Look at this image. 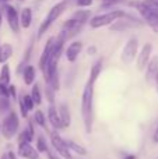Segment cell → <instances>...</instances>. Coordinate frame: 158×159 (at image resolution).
I'll return each mask as SVG.
<instances>
[{
    "label": "cell",
    "mask_w": 158,
    "mask_h": 159,
    "mask_svg": "<svg viewBox=\"0 0 158 159\" xmlns=\"http://www.w3.org/2000/svg\"><path fill=\"white\" fill-rule=\"evenodd\" d=\"M123 3H128V0H101V8H104V10H112L118 4H123Z\"/></svg>",
    "instance_id": "f546056e"
},
{
    "label": "cell",
    "mask_w": 158,
    "mask_h": 159,
    "mask_svg": "<svg viewBox=\"0 0 158 159\" xmlns=\"http://www.w3.org/2000/svg\"><path fill=\"white\" fill-rule=\"evenodd\" d=\"M16 2H18V3H22V2H25V0H16Z\"/></svg>",
    "instance_id": "f6af8a7d"
},
{
    "label": "cell",
    "mask_w": 158,
    "mask_h": 159,
    "mask_svg": "<svg viewBox=\"0 0 158 159\" xmlns=\"http://www.w3.org/2000/svg\"><path fill=\"white\" fill-rule=\"evenodd\" d=\"M144 2V4L147 6V8L151 11V13H154L156 16H158V2L157 0H143Z\"/></svg>",
    "instance_id": "d6a6232c"
},
{
    "label": "cell",
    "mask_w": 158,
    "mask_h": 159,
    "mask_svg": "<svg viewBox=\"0 0 158 159\" xmlns=\"http://www.w3.org/2000/svg\"><path fill=\"white\" fill-rule=\"evenodd\" d=\"M140 49V43H139V38L137 36H130V38L126 41L125 46L122 48V52H120V60L125 64H130L136 60V56L139 53Z\"/></svg>",
    "instance_id": "52a82bcc"
},
{
    "label": "cell",
    "mask_w": 158,
    "mask_h": 159,
    "mask_svg": "<svg viewBox=\"0 0 158 159\" xmlns=\"http://www.w3.org/2000/svg\"><path fill=\"white\" fill-rule=\"evenodd\" d=\"M83 49H84V45L81 41H72L69 45H66L63 55L66 56V60L69 63H76L78 56L83 52Z\"/></svg>",
    "instance_id": "8fae6325"
},
{
    "label": "cell",
    "mask_w": 158,
    "mask_h": 159,
    "mask_svg": "<svg viewBox=\"0 0 158 159\" xmlns=\"http://www.w3.org/2000/svg\"><path fill=\"white\" fill-rule=\"evenodd\" d=\"M17 103H18V109H20V116H21L22 119H28L30 117V112L27 110V107H25V105H24V102H22V99L20 98H17Z\"/></svg>",
    "instance_id": "1f68e13d"
},
{
    "label": "cell",
    "mask_w": 158,
    "mask_h": 159,
    "mask_svg": "<svg viewBox=\"0 0 158 159\" xmlns=\"http://www.w3.org/2000/svg\"><path fill=\"white\" fill-rule=\"evenodd\" d=\"M18 144L21 143H30L32 144L35 141V127H34V121L32 120H28L27 127H25L22 131L18 133V138H17Z\"/></svg>",
    "instance_id": "e0dca14e"
},
{
    "label": "cell",
    "mask_w": 158,
    "mask_h": 159,
    "mask_svg": "<svg viewBox=\"0 0 158 159\" xmlns=\"http://www.w3.org/2000/svg\"><path fill=\"white\" fill-rule=\"evenodd\" d=\"M123 159H137V155H134V154H126L125 157H123Z\"/></svg>",
    "instance_id": "60d3db41"
},
{
    "label": "cell",
    "mask_w": 158,
    "mask_h": 159,
    "mask_svg": "<svg viewBox=\"0 0 158 159\" xmlns=\"http://www.w3.org/2000/svg\"><path fill=\"white\" fill-rule=\"evenodd\" d=\"M64 2H67V3H70V2H72V0H64Z\"/></svg>",
    "instance_id": "bcb514c9"
},
{
    "label": "cell",
    "mask_w": 158,
    "mask_h": 159,
    "mask_svg": "<svg viewBox=\"0 0 158 159\" xmlns=\"http://www.w3.org/2000/svg\"><path fill=\"white\" fill-rule=\"evenodd\" d=\"M81 117H83L84 130L87 134L92 131L94 126V85L87 82L81 93Z\"/></svg>",
    "instance_id": "6da1fadb"
},
{
    "label": "cell",
    "mask_w": 158,
    "mask_h": 159,
    "mask_svg": "<svg viewBox=\"0 0 158 159\" xmlns=\"http://www.w3.org/2000/svg\"><path fill=\"white\" fill-rule=\"evenodd\" d=\"M0 129H2V124H0Z\"/></svg>",
    "instance_id": "7dc6e473"
},
{
    "label": "cell",
    "mask_w": 158,
    "mask_h": 159,
    "mask_svg": "<svg viewBox=\"0 0 158 159\" xmlns=\"http://www.w3.org/2000/svg\"><path fill=\"white\" fill-rule=\"evenodd\" d=\"M83 28H84V24L76 21L74 18H72V17H70V18H67L66 21L62 24L60 31H59L58 35L62 36V38H63L66 42H69L70 39H73L74 36H77L78 34L83 31Z\"/></svg>",
    "instance_id": "9c48e42d"
},
{
    "label": "cell",
    "mask_w": 158,
    "mask_h": 159,
    "mask_svg": "<svg viewBox=\"0 0 158 159\" xmlns=\"http://www.w3.org/2000/svg\"><path fill=\"white\" fill-rule=\"evenodd\" d=\"M31 120L34 121V124H36V126H39L41 129L46 130L48 131V120H46V113L44 112V110L41 109H36L35 112H34L32 115V119Z\"/></svg>",
    "instance_id": "603a6c76"
},
{
    "label": "cell",
    "mask_w": 158,
    "mask_h": 159,
    "mask_svg": "<svg viewBox=\"0 0 158 159\" xmlns=\"http://www.w3.org/2000/svg\"><path fill=\"white\" fill-rule=\"evenodd\" d=\"M74 4L77 8H90L94 4V0H74Z\"/></svg>",
    "instance_id": "836d02e7"
},
{
    "label": "cell",
    "mask_w": 158,
    "mask_h": 159,
    "mask_svg": "<svg viewBox=\"0 0 158 159\" xmlns=\"http://www.w3.org/2000/svg\"><path fill=\"white\" fill-rule=\"evenodd\" d=\"M14 55V48L11 43L8 42H3L0 43V64H4V63H8L11 57Z\"/></svg>",
    "instance_id": "44dd1931"
},
{
    "label": "cell",
    "mask_w": 158,
    "mask_h": 159,
    "mask_svg": "<svg viewBox=\"0 0 158 159\" xmlns=\"http://www.w3.org/2000/svg\"><path fill=\"white\" fill-rule=\"evenodd\" d=\"M18 20H20V27L21 30H30L31 25L34 22V10L30 6L20 8L18 11Z\"/></svg>",
    "instance_id": "5bb4252c"
},
{
    "label": "cell",
    "mask_w": 158,
    "mask_h": 159,
    "mask_svg": "<svg viewBox=\"0 0 158 159\" xmlns=\"http://www.w3.org/2000/svg\"><path fill=\"white\" fill-rule=\"evenodd\" d=\"M98 53V48L95 46V45H90L88 48H87V55L88 56H95Z\"/></svg>",
    "instance_id": "d590c367"
},
{
    "label": "cell",
    "mask_w": 158,
    "mask_h": 159,
    "mask_svg": "<svg viewBox=\"0 0 158 159\" xmlns=\"http://www.w3.org/2000/svg\"><path fill=\"white\" fill-rule=\"evenodd\" d=\"M153 143L158 144V124H157L156 130H154V133H153Z\"/></svg>",
    "instance_id": "ab89813d"
},
{
    "label": "cell",
    "mask_w": 158,
    "mask_h": 159,
    "mask_svg": "<svg viewBox=\"0 0 158 159\" xmlns=\"http://www.w3.org/2000/svg\"><path fill=\"white\" fill-rule=\"evenodd\" d=\"M102 69H104V59H98L92 63L91 69H90V74H88V81L90 84L94 85L97 82V80L100 78L101 73H102Z\"/></svg>",
    "instance_id": "ffe728a7"
},
{
    "label": "cell",
    "mask_w": 158,
    "mask_h": 159,
    "mask_svg": "<svg viewBox=\"0 0 158 159\" xmlns=\"http://www.w3.org/2000/svg\"><path fill=\"white\" fill-rule=\"evenodd\" d=\"M30 96L32 98V101H34V103H35V106H41L42 101H44V93H42L41 85H39L38 82H34V84L31 85Z\"/></svg>",
    "instance_id": "d4e9b609"
},
{
    "label": "cell",
    "mask_w": 158,
    "mask_h": 159,
    "mask_svg": "<svg viewBox=\"0 0 158 159\" xmlns=\"http://www.w3.org/2000/svg\"><path fill=\"white\" fill-rule=\"evenodd\" d=\"M157 74H158V56H154V57L150 59V61L147 63V66L144 69L146 82L147 84H153Z\"/></svg>",
    "instance_id": "2e32d148"
},
{
    "label": "cell",
    "mask_w": 158,
    "mask_h": 159,
    "mask_svg": "<svg viewBox=\"0 0 158 159\" xmlns=\"http://www.w3.org/2000/svg\"><path fill=\"white\" fill-rule=\"evenodd\" d=\"M44 95H45V98H46V102L49 105H55L56 103V91H53V88L50 87V85L45 84Z\"/></svg>",
    "instance_id": "f1b7e54d"
},
{
    "label": "cell",
    "mask_w": 158,
    "mask_h": 159,
    "mask_svg": "<svg viewBox=\"0 0 158 159\" xmlns=\"http://www.w3.org/2000/svg\"><path fill=\"white\" fill-rule=\"evenodd\" d=\"M153 49H154L153 43H150V42L144 43L139 49V53H137V56H136V67L139 71H144L146 66H147V63L150 61L151 55H153Z\"/></svg>",
    "instance_id": "30bf717a"
},
{
    "label": "cell",
    "mask_w": 158,
    "mask_h": 159,
    "mask_svg": "<svg viewBox=\"0 0 158 159\" xmlns=\"http://www.w3.org/2000/svg\"><path fill=\"white\" fill-rule=\"evenodd\" d=\"M0 124H2L0 133H2L3 138H6V140H13V137L20 130V115L16 110L11 109L7 115H4L3 121Z\"/></svg>",
    "instance_id": "5b68a950"
},
{
    "label": "cell",
    "mask_w": 158,
    "mask_h": 159,
    "mask_svg": "<svg viewBox=\"0 0 158 159\" xmlns=\"http://www.w3.org/2000/svg\"><path fill=\"white\" fill-rule=\"evenodd\" d=\"M69 6H70V3L64 2V0H60V2L55 3V4L48 10L46 16L44 17V20L41 21V24H39V27H38V31H36V39H38V41L46 35V32L50 30V27L60 18V16L69 8Z\"/></svg>",
    "instance_id": "7a4b0ae2"
},
{
    "label": "cell",
    "mask_w": 158,
    "mask_h": 159,
    "mask_svg": "<svg viewBox=\"0 0 158 159\" xmlns=\"http://www.w3.org/2000/svg\"><path fill=\"white\" fill-rule=\"evenodd\" d=\"M7 3H11V0H0V4H2V6L7 4Z\"/></svg>",
    "instance_id": "7bdbcfd3"
},
{
    "label": "cell",
    "mask_w": 158,
    "mask_h": 159,
    "mask_svg": "<svg viewBox=\"0 0 158 159\" xmlns=\"http://www.w3.org/2000/svg\"><path fill=\"white\" fill-rule=\"evenodd\" d=\"M126 4H128L129 7L134 8V10L137 11V14L140 16V18L143 20V22H144L146 25H148V27L153 30V32L158 34V16H156L154 13H151V11L148 10L143 0H128Z\"/></svg>",
    "instance_id": "277c9868"
},
{
    "label": "cell",
    "mask_w": 158,
    "mask_h": 159,
    "mask_svg": "<svg viewBox=\"0 0 158 159\" xmlns=\"http://www.w3.org/2000/svg\"><path fill=\"white\" fill-rule=\"evenodd\" d=\"M53 42H55V36H49L46 39L44 45V49L41 52V56H39V60H38V69L41 71H44L45 67H46L48 61L50 59V55H52V48H53Z\"/></svg>",
    "instance_id": "4fadbf2b"
},
{
    "label": "cell",
    "mask_w": 158,
    "mask_h": 159,
    "mask_svg": "<svg viewBox=\"0 0 158 159\" xmlns=\"http://www.w3.org/2000/svg\"><path fill=\"white\" fill-rule=\"evenodd\" d=\"M17 157L22 159H41V154L36 151V148L30 143H21L17 147Z\"/></svg>",
    "instance_id": "7c38bea8"
},
{
    "label": "cell",
    "mask_w": 158,
    "mask_h": 159,
    "mask_svg": "<svg viewBox=\"0 0 158 159\" xmlns=\"http://www.w3.org/2000/svg\"><path fill=\"white\" fill-rule=\"evenodd\" d=\"M91 17H92V13L88 8H77V10H74L72 14V18H74L76 21L81 22V24H84V25L88 24Z\"/></svg>",
    "instance_id": "7402d4cb"
},
{
    "label": "cell",
    "mask_w": 158,
    "mask_h": 159,
    "mask_svg": "<svg viewBox=\"0 0 158 159\" xmlns=\"http://www.w3.org/2000/svg\"><path fill=\"white\" fill-rule=\"evenodd\" d=\"M35 148L39 154H46L48 149H49L50 147H49L48 140L44 137V135H38V137L35 138Z\"/></svg>",
    "instance_id": "4316f807"
},
{
    "label": "cell",
    "mask_w": 158,
    "mask_h": 159,
    "mask_svg": "<svg viewBox=\"0 0 158 159\" xmlns=\"http://www.w3.org/2000/svg\"><path fill=\"white\" fill-rule=\"evenodd\" d=\"M49 144H50L53 151H55L62 159H76L73 157L72 151L69 149V147H67L66 140L59 134V131H56V130L49 131Z\"/></svg>",
    "instance_id": "8992f818"
},
{
    "label": "cell",
    "mask_w": 158,
    "mask_h": 159,
    "mask_svg": "<svg viewBox=\"0 0 158 159\" xmlns=\"http://www.w3.org/2000/svg\"><path fill=\"white\" fill-rule=\"evenodd\" d=\"M11 110V99L7 96H0V115L4 116Z\"/></svg>",
    "instance_id": "83f0119b"
},
{
    "label": "cell",
    "mask_w": 158,
    "mask_h": 159,
    "mask_svg": "<svg viewBox=\"0 0 158 159\" xmlns=\"http://www.w3.org/2000/svg\"><path fill=\"white\" fill-rule=\"evenodd\" d=\"M66 144H67V147H69V149L72 151V154H76V155H78V157H87V155H88V149L84 145H81V144L76 143V141H73V140H66Z\"/></svg>",
    "instance_id": "cb8c5ba5"
},
{
    "label": "cell",
    "mask_w": 158,
    "mask_h": 159,
    "mask_svg": "<svg viewBox=\"0 0 158 159\" xmlns=\"http://www.w3.org/2000/svg\"><path fill=\"white\" fill-rule=\"evenodd\" d=\"M0 84L3 85L11 84V67L8 63L2 64V69H0Z\"/></svg>",
    "instance_id": "484cf974"
},
{
    "label": "cell",
    "mask_w": 158,
    "mask_h": 159,
    "mask_svg": "<svg viewBox=\"0 0 158 159\" xmlns=\"http://www.w3.org/2000/svg\"><path fill=\"white\" fill-rule=\"evenodd\" d=\"M46 157H48V159H62V158L59 157L58 154H56L55 151H53L52 148H49V149H48V152H46Z\"/></svg>",
    "instance_id": "8d00e7d4"
},
{
    "label": "cell",
    "mask_w": 158,
    "mask_h": 159,
    "mask_svg": "<svg viewBox=\"0 0 158 159\" xmlns=\"http://www.w3.org/2000/svg\"><path fill=\"white\" fill-rule=\"evenodd\" d=\"M157 2H158V0H157Z\"/></svg>",
    "instance_id": "c3c4849f"
},
{
    "label": "cell",
    "mask_w": 158,
    "mask_h": 159,
    "mask_svg": "<svg viewBox=\"0 0 158 159\" xmlns=\"http://www.w3.org/2000/svg\"><path fill=\"white\" fill-rule=\"evenodd\" d=\"M36 67L34 66V64H30L28 63L27 66L22 69L21 71V77H22V81H24V84L27 85V87H31V85L35 82L36 80Z\"/></svg>",
    "instance_id": "d6986e66"
},
{
    "label": "cell",
    "mask_w": 158,
    "mask_h": 159,
    "mask_svg": "<svg viewBox=\"0 0 158 159\" xmlns=\"http://www.w3.org/2000/svg\"><path fill=\"white\" fill-rule=\"evenodd\" d=\"M18 11H20L18 8L14 4H11V3H7V4L3 6V17H4L10 31L13 34H16V35H18L20 31H21L20 20H18Z\"/></svg>",
    "instance_id": "ba28073f"
},
{
    "label": "cell",
    "mask_w": 158,
    "mask_h": 159,
    "mask_svg": "<svg viewBox=\"0 0 158 159\" xmlns=\"http://www.w3.org/2000/svg\"><path fill=\"white\" fill-rule=\"evenodd\" d=\"M3 21H4V17H3V6L0 4V27H2Z\"/></svg>",
    "instance_id": "b9f144b4"
},
{
    "label": "cell",
    "mask_w": 158,
    "mask_h": 159,
    "mask_svg": "<svg viewBox=\"0 0 158 159\" xmlns=\"http://www.w3.org/2000/svg\"><path fill=\"white\" fill-rule=\"evenodd\" d=\"M154 84H156V89H157V92H158V74H157L156 80H154Z\"/></svg>",
    "instance_id": "ee69618b"
},
{
    "label": "cell",
    "mask_w": 158,
    "mask_h": 159,
    "mask_svg": "<svg viewBox=\"0 0 158 159\" xmlns=\"http://www.w3.org/2000/svg\"><path fill=\"white\" fill-rule=\"evenodd\" d=\"M0 96H7V98H8L7 85H3V84H0Z\"/></svg>",
    "instance_id": "74e56055"
},
{
    "label": "cell",
    "mask_w": 158,
    "mask_h": 159,
    "mask_svg": "<svg viewBox=\"0 0 158 159\" xmlns=\"http://www.w3.org/2000/svg\"><path fill=\"white\" fill-rule=\"evenodd\" d=\"M126 11L122 10V8H112V10L104 11V13L95 14L90 18L88 25L91 30H100V28L104 27H109L111 24H114L116 20H120L123 16H125Z\"/></svg>",
    "instance_id": "3957f363"
},
{
    "label": "cell",
    "mask_w": 158,
    "mask_h": 159,
    "mask_svg": "<svg viewBox=\"0 0 158 159\" xmlns=\"http://www.w3.org/2000/svg\"><path fill=\"white\" fill-rule=\"evenodd\" d=\"M46 120L50 124L52 130H62V124H60V117H59V112H58V106L55 105H49L46 110Z\"/></svg>",
    "instance_id": "9a60e30c"
},
{
    "label": "cell",
    "mask_w": 158,
    "mask_h": 159,
    "mask_svg": "<svg viewBox=\"0 0 158 159\" xmlns=\"http://www.w3.org/2000/svg\"><path fill=\"white\" fill-rule=\"evenodd\" d=\"M6 155H7V159H18V157H17V154L13 151V149L7 151V152H6Z\"/></svg>",
    "instance_id": "f35d334b"
},
{
    "label": "cell",
    "mask_w": 158,
    "mask_h": 159,
    "mask_svg": "<svg viewBox=\"0 0 158 159\" xmlns=\"http://www.w3.org/2000/svg\"><path fill=\"white\" fill-rule=\"evenodd\" d=\"M20 98L22 99V102H24V105H25V107H27L28 112L35 110V103H34L32 98L30 96V93H21V95H20Z\"/></svg>",
    "instance_id": "4dcf8cb0"
},
{
    "label": "cell",
    "mask_w": 158,
    "mask_h": 159,
    "mask_svg": "<svg viewBox=\"0 0 158 159\" xmlns=\"http://www.w3.org/2000/svg\"><path fill=\"white\" fill-rule=\"evenodd\" d=\"M7 91H8V98L11 101H17L18 98V93H17V87L14 84H8L7 85Z\"/></svg>",
    "instance_id": "e575fe53"
},
{
    "label": "cell",
    "mask_w": 158,
    "mask_h": 159,
    "mask_svg": "<svg viewBox=\"0 0 158 159\" xmlns=\"http://www.w3.org/2000/svg\"><path fill=\"white\" fill-rule=\"evenodd\" d=\"M58 112H59V117H60L62 130L69 129V127L72 126V113H70V109H69V106H67V103L62 102L58 106Z\"/></svg>",
    "instance_id": "ac0fdd59"
}]
</instances>
